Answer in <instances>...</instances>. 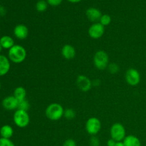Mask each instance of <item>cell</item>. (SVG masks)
<instances>
[{
  "instance_id": "27",
  "label": "cell",
  "mask_w": 146,
  "mask_h": 146,
  "mask_svg": "<svg viewBox=\"0 0 146 146\" xmlns=\"http://www.w3.org/2000/svg\"><path fill=\"white\" fill-rule=\"evenodd\" d=\"M63 0H46L47 3L53 7H56V6L60 5L62 2Z\"/></svg>"
},
{
  "instance_id": "25",
  "label": "cell",
  "mask_w": 146,
  "mask_h": 146,
  "mask_svg": "<svg viewBox=\"0 0 146 146\" xmlns=\"http://www.w3.org/2000/svg\"><path fill=\"white\" fill-rule=\"evenodd\" d=\"M90 146H100L101 142H100L99 138L96 135H93L91 137L89 141Z\"/></svg>"
},
{
  "instance_id": "3",
  "label": "cell",
  "mask_w": 146,
  "mask_h": 146,
  "mask_svg": "<svg viewBox=\"0 0 146 146\" xmlns=\"http://www.w3.org/2000/svg\"><path fill=\"white\" fill-rule=\"evenodd\" d=\"M94 64L98 70H105L109 64V56L105 51L99 50L96 51L94 56Z\"/></svg>"
},
{
  "instance_id": "21",
  "label": "cell",
  "mask_w": 146,
  "mask_h": 146,
  "mask_svg": "<svg viewBox=\"0 0 146 146\" xmlns=\"http://www.w3.org/2000/svg\"><path fill=\"white\" fill-rule=\"evenodd\" d=\"M30 108V104L27 100H23V101H19L18 108L17 109L22 110V111H27Z\"/></svg>"
},
{
  "instance_id": "28",
  "label": "cell",
  "mask_w": 146,
  "mask_h": 146,
  "mask_svg": "<svg viewBox=\"0 0 146 146\" xmlns=\"http://www.w3.org/2000/svg\"><path fill=\"white\" fill-rule=\"evenodd\" d=\"M101 80L97 78V79H94V81H92V86H99L101 85Z\"/></svg>"
},
{
  "instance_id": "19",
  "label": "cell",
  "mask_w": 146,
  "mask_h": 146,
  "mask_svg": "<svg viewBox=\"0 0 146 146\" xmlns=\"http://www.w3.org/2000/svg\"><path fill=\"white\" fill-rule=\"evenodd\" d=\"M47 7H48V3L44 0H39L36 5V9L38 12H44L47 9Z\"/></svg>"
},
{
  "instance_id": "1",
  "label": "cell",
  "mask_w": 146,
  "mask_h": 146,
  "mask_svg": "<svg viewBox=\"0 0 146 146\" xmlns=\"http://www.w3.org/2000/svg\"><path fill=\"white\" fill-rule=\"evenodd\" d=\"M27 51L22 46L15 44L8 52L9 59L14 64H21L27 58Z\"/></svg>"
},
{
  "instance_id": "23",
  "label": "cell",
  "mask_w": 146,
  "mask_h": 146,
  "mask_svg": "<svg viewBox=\"0 0 146 146\" xmlns=\"http://www.w3.org/2000/svg\"><path fill=\"white\" fill-rule=\"evenodd\" d=\"M108 70L111 74H116L120 71V67L115 63H111L108 66Z\"/></svg>"
},
{
  "instance_id": "10",
  "label": "cell",
  "mask_w": 146,
  "mask_h": 146,
  "mask_svg": "<svg viewBox=\"0 0 146 146\" xmlns=\"http://www.w3.org/2000/svg\"><path fill=\"white\" fill-rule=\"evenodd\" d=\"M19 101L14 96H9L4 98L2 101V106L6 110L13 111L18 108Z\"/></svg>"
},
{
  "instance_id": "34",
  "label": "cell",
  "mask_w": 146,
  "mask_h": 146,
  "mask_svg": "<svg viewBox=\"0 0 146 146\" xmlns=\"http://www.w3.org/2000/svg\"><path fill=\"white\" fill-rule=\"evenodd\" d=\"M0 89H1V82H0Z\"/></svg>"
},
{
  "instance_id": "14",
  "label": "cell",
  "mask_w": 146,
  "mask_h": 146,
  "mask_svg": "<svg viewBox=\"0 0 146 146\" xmlns=\"http://www.w3.org/2000/svg\"><path fill=\"white\" fill-rule=\"evenodd\" d=\"M11 64L7 57L4 55H0V76L6 75L9 71Z\"/></svg>"
},
{
  "instance_id": "31",
  "label": "cell",
  "mask_w": 146,
  "mask_h": 146,
  "mask_svg": "<svg viewBox=\"0 0 146 146\" xmlns=\"http://www.w3.org/2000/svg\"><path fill=\"white\" fill-rule=\"evenodd\" d=\"M114 146H124V144L123 141H121V142H116V143L115 144Z\"/></svg>"
},
{
  "instance_id": "9",
  "label": "cell",
  "mask_w": 146,
  "mask_h": 146,
  "mask_svg": "<svg viewBox=\"0 0 146 146\" xmlns=\"http://www.w3.org/2000/svg\"><path fill=\"white\" fill-rule=\"evenodd\" d=\"M76 85L83 92H88L92 88V81L84 75H79L76 78Z\"/></svg>"
},
{
  "instance_id": "24",
  "label": "cell",
  "mask_w": 146,
  "mask_h": 146,
  "mask_svg": "<svg viewBox=\"0 0 146 146\" xmlns=\"http://www.w3.org/2000/svg\"><path fill=\"white\" fill-rule=\"evenodd\" d=\"M0 146H15L14 143L8 138H0Z\"/></svg>"
},
{
  "instance_id": "11",
  "label": "cell",
  "mask_w": 146,
  "mask_h": 146,
  "mask_svg": "<svg viewBox=\"0 0 146 146\" xmlns=\"http://www.w3.org/2000/svg\"><path fill=\"white\" fill-rule=\"evenodd\" d=\"M14 34L16 38H19V39H25L29 36L28 27L24 24H18L14 27Z\"/></svg>"
},
{
  "instance_id": "29",
  "label": "cell",
  "mask_w": 146,
  "mask_h": 146,
  "mask_svg": "<svg viewBox=\"0 0 146 146\" xmlns=\"http://www.w3.org/2000/svg\"><path fill=\"white\" fill-rule=\"evenodd\" d=\"M115 143H116V141H115L112 138H111V139H109L107 141V145L108 146H114Z\"/></svg>"
},
{
  "instance_id": "12",
  "label": "cell",
  "mask_w": 146,
  "mask_h": 146,
  "mask_svg": "<svg viewBox=\"0 0 146 146\" xmlns=\"http://www.w3.org/2000/svg\"><path fill=\"white\" fill-rule=\"evenodd\" d=\"M86 15L90 21L94 23H96L97 21H99L101 17H102L101 11L94 7H91V8L88 9L86 11Z\"/></svg>"
},
{
  "instance_id": "30",
  "label": "cell",
  "mask_w": 146,
  "mask_h": 146,
  "mask_svg": "<svg viewBox=\"0 0 146 146\" xmlns=\"http://www.w3.org/2000/svg\"><path fill=\"white\" fill-rule=\"evenodd\" d=\"M5 14H6V9H4V7L0 6V15L4 16L5 15Z\"/></svg>"
},
{
  "instance_id": "26",
  "label": "cell",
  "mask_w": 146,
  "mask_h": 146,
  "mask_svg": "<svg viewBox=\"0 0 146 146\" xmlns=\"http://www.w3.org/2000/svg\"><path fill=\"white\" fill-rule=\"evenodd\" d=\"M63 146H77L76 143L74 139H67L64 142Z\"/></svg>"
},
{
  "instance_id": "33",
  "label": "cell",
  "mask_w": 146,
  "mask_h": 146,
  "mask_svg": "<svg viewBox=\"0 0 146 146\" xmlns=\"http://www.w3.org/2000/svg\"><path fill=\"white\" fill-rule=\"evenodd\" d=\"M2 46H1V44H0V53H1V50H2Z\"/></svg>"
},
{
  "instance_id": "6",
  "label": "cell",
  "mask_w": 146,
  "mask_h": 146,
  "mask_svg": "<svg viewBox=\"0 0 146 146\" xmlns=\"http://www.w3.org/2000/svg\"><path fill=\"white\" fill-rule=\"evenodd\" d=\"M101 122L96 117H91L87 120L86 123L85 128L86 132L90 135H96L101 129Z\"/></svg>"
},
{
  "instance_id": "17",
  "label": "cell",
  "mask_w": 146,
  "mask_h": 146,
  "mask_svg": "<svg viewBox=\"0 0 146 146\" xmlns=\"http://www.w3.org/2000/svg\"><path fill=\"white\" fill-rule=\"evenodd\" d=\"M13 134H14V130L10 125H4L0 128V135L1 138L10 139L12 137Z\"/></svg>"
},
{
  "instance_id": "15",
  "label": "cell",
  "mask_w": 146,
  "mask_h": 146,
  "mask_svg": "<svg viewBox=\"0 0 146 146\" xmlns=\"http://www.w3.org/2000/svg\"><path fill=\"white\" fill-rule=\"evenodd\" d=\"M123 143L124 146H141V142L139 138L133 135H126Z\"/></svg>"
},
{
  "instance_id": "7",
  "label": "cell",
  "mask_w": 146,
  "mask_h": 146,
  "mask_svg": "<svg viewBox=\"0 0 146 146\" xmlns=\"http://www.w3.org/2000/svg\"><path fill=\"white\" fill-rule=\"evenodd\" d=\"M125 81L128 85L131 86H135L141 82V74L137 69L131 68L127 70L125 75Z\"/></svg>"
},
{
  "instance_id": "32",
  "label": "cell",
  "mask_w": 146,
  "mask_h": 146,
  "mask_svg": "<svg viewBox=\"0 0 146 146\" xmlns=\"http://www.w3.org/2000/svg\"><path fill=\"white\" fill-rule=\"evenodd\" d=\"M68 1L71 3H78V2H80L81 1H82V0H68Z\"/></svg>"
},
{
  "instance_id": "18",
  "label": "cell",
  "mask_w": 146,
  "mask_h": 146,
  "mask_svg": "<svg viewBox=\"0 0 146 146\" xmlns=\"http://www.w3.org/2000/svg\"><path fill=\"white\" fill-rule=\"evenodd\" d=\"M14 96L18 100V101L25 100L26 96H27V91L22 86L17 87L14 91Z\"/></svg>"
},
{
  "instance_id": "2",
  "label": "cell",
  "mask_w": 146,
  "mask_h": 146,
  "mask_svg": "<svg viewBox=\"0 0 146 146\" xmlns=\"http://www.w3.org/2000/svg\"><path fill=\"white\" fill-rule=\"evenodd\" d=\"M64 108L62 106L57 103H52L46 107L45 115L48 119L52 121H57L64 117Z\"/></svg>"
},
{
  "instance_id": "13",
  "label": "cell",
  "mask_w": 146,
  "mask_h": 146,
  "mask_svg": "<svg viewBox=\"0 0 146 146\" xmlns=\"http://www.w3.org/2000/svg\"><path fill=\"white\" fill-rule=\"evenodd\" d=\"M76 54V52L75 48L70 44H65L61 48V55L67 60H71L75 58Z\"/></svg>"
},
{
  "instance_id": "20",
  "label": "cell",
  "mask_w": 146,
  "mask_h": 146,
  "mask_svg": "<svg viewBox=\"0 0 146 146\" xmlns=\"http://www.w3.org/2000/svg\"><path fill=\"white\" fill-rule=\"evenodd\" d=\"M64 117L68 121L74 119L76 117V111L72 108H66L64 110Z\"/></svg>"
},
{
  "instance_id": "4",
  "label": "cell",
  "mask_w": 146,
  "mask_h": 146,
  "mask_svg": "<svg viewBox=\"0 0 146 146\" xmlns=\"http://www.w3.org/2000/svg\"><path fill=\"white\" fill-rule=\"evenodd\" d=\"M13 120L17 127L24 128L28 126L29 124L30 116L27 111L17 109L14 113Z\"/></svg>"
},
{
  "instance_id": "5",
  "label": "cell",
  "mask_w": 146,
  "mask_h": 146,
  "mask_svg": "<svg viewBox=\"0 0 146 146\" xmlns=\"http://www.w3.org/2000/svg\"><path fill=\"white\" fill-rule=\"evenodd\" d=\"M111 138L113 139L116 142H121L126 137L125 128L123 125L120 123H115L113 124L110 129Z\"/></svg>"
},
{
  "instance_id": "8",
  "label": "cell",
  "mask_w": 146,
  "mask_h": 146,
  "mask_svg": "<svg viewBox=\"0 0 146 146\" xmlns=\"http://www.w3.org/2000/svg\"><path fill=\"white\" fill-rule=\"evenodd\" d=\"M105 33V27L100 22L94 23L88 30V34L91 38L98 39L104 36Z\"/></svg>"
},
{
  "instance_id": "22",
  "label": "cell",
  "mask_w": 146,
  "mask_h": 146,
  "mask_svg": "<svg viewBox=\"0 0 146 146\" xmlns=\"http://www.w3.org/2000/svg\"><path fill=\"white\" fill-rule=\"evenodd\" d=\"M99 22L104 27L108 26L111 23V17L108 14H103L100 19Z\"/></svg>"
},
{
  "instance_id": "16",
  "label": "cell",
  "mask_w": 146,
  "mask_h": 146,
  "mask_svg": "<svg viewBox=\"0 0 146 146\" xmlns=\"http://www.w3.org/2000/svg\"><path fill=\"white\" fill-rule=\"evenodd\" d=\"M0 44H1L3 48L9 50L15 45L14 39L9 36H4L1 37L0 38Z\"/></svg>"
}]
</instances>
